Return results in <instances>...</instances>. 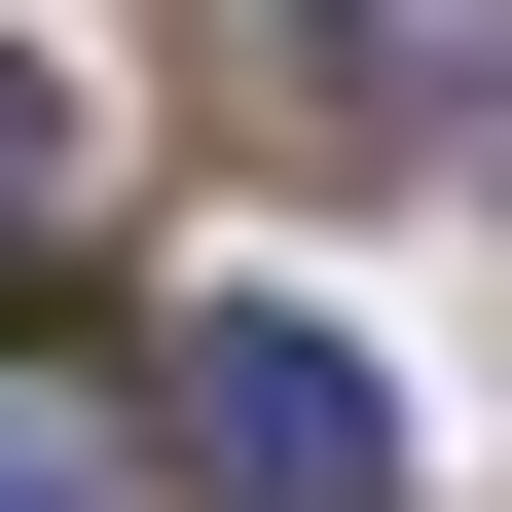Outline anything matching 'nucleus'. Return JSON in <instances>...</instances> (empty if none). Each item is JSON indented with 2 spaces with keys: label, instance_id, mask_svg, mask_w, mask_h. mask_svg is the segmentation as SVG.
Instances as JSON below:
<instances>
[{
  "label": "nucleus",
  "instance_id": "obj_1",
  "mask_svg": "<svg viewBox=\"0 0 512 512\" xmlns=\"http://www.w3.org/2000/svg\"><path fill=\"white\" fill-rule=\"evenodd\" d=\"M147 439L220 512H403V366H366L330 293H183V330H147Z\"/></svg>",
  "mask_w": 512,
  "mask_h": 512
},
{
  "label": "nucleus",
  "instance_id": "obj_2",
  "mask_svg": "<svg viewBox=\"0 0 512 512\" xmlns=\"http://www.w3.org/2000/svg\"><path fill=\"white\" fill-rule=\"evenodd\" d=\"M293 110H366V147H476V110H512V0H293Z\"/></svg>",
  "mask_w": 512,
  "mask_h": 512
},
{
  "label": "nucleus",
  "instance_id": "obj_3",
  "mask_svg": "<svg viewBox=\"0 0 512 512\" xmlns=\"http://www.w3.org/2000/svg\"><path fill=\"white\" fill-rule=\"evenodd\" d=\"M74 220V74H37V37H0V256Z\"/></svg>",
  "mask_w": 512,
  "mask_h": 512
},
{
  "label": "nucleus",
  "instance_id": "obj_4",
  "mask_svg": "<svg viewBox=\"0 0 512 512\" xmlns=\"http://www.w3.org/2000/svg\"><path fill=\"white\" fill-rule=\"evenodd\" d=\"M0 512H74V439H37V403H0Z\"/></svg>",
  "mask_w": 512,
  "mask_h": 512
}]
</instances>
